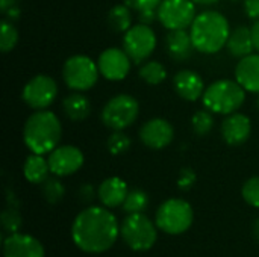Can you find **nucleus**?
Segmentation results:
<instances>
[{"mask_svg": "<svg viewBox=\"0 0 259 257\" xmlns=\"http://www.w3.org/2000/svg\"><path fill=\"white\" fill-rule=\"evenodd\" d=\"M120 236V224L108 208L90 206L73 221L71 238L76 247L90 254L108 251Z\"/></svg>", "mask_w": 259, "mask_h": 257, "instance_id": "obj_1", "label": "nucleus"}, {"mask_svg": "<svg viewBox=\"0 0 259 257\" xmlns=\"http://www.w3.org/2000/svg\"><path fill=\"white\" fill-rule=\"evenodd\" d=\"M62 126L56 114L52 111H35L24 123V145L35 155H49L61 142Z\"/></svg>", "mask_w": 259, "mask_h": 257, "instance_id": "obj_2", "label": "nucleus"}, {"mask_svg": "<svg viewBox=\"0 0 259 257\" xmlns=\"http://www.w3.org/2000/svg\"><path fill=\"white\" fill-rule=\"evenodd\" d=\"M190 35L196 52L214 55L226 47L231 35V26L228 18L219 11H205L196 15L190 26Z\"/></svg>", "mask_w": 259, "mask_h": 257, "instance_id": "obj_3", "label": "nucleus"}, {"mask_svg": "<svg viewBox=\"0 0 259 257\" xmlns=\"http://www.w3.org/2000/svg\"><path fill=\"white\" fill-rule=\"evenodd\" d=\"M246 100V89L231 79H220L206 86L202 103L212 114L229 115L237 112Z\"/></svg>", "mask_w": 259, "mask_h": 257, "instance_id": "obj_4", "label": "nucleus"}, {"mask_svg": "<svg viewBox=\"0 0 259 257\" xmlns=\"http://www.w3.org/2000/svg\"><path fill=\"white\" fill-rule=\"evenodd\" d=\"M194 221V212L188 201L182 198L165 200L156 211L155 223L167 235L185 233Z\"/></svg>", "mask_w": 259, "mask_h": 257, "instance_id": "obj_5", "label": "nucleus"}, {"mask_svg": "<svg viewBox=\"0 0 259 257\" xmlns=\"http://www.w3.org/2000/svg\"><path fill=\"white\" fill-rule=\"evenodd\" d=\"M156 227L144 214H129L120 226V235L131 250L147 251L158 239Z\"/></svg>", "mask_w": 259, "mask_h": 257, "instance_id": "obj_6", "label": "nucleus"}, {"mask_svg": "<svg viewBox=\"0 0 259 257\" xmlns=\"http://www.w3.org/2000/svg\"><path fill=\"white\" fill-rule=\"evenodd\" d=\"M140 114V105L135 97L129 94L114 95L102 109V123L111 130H124L131 127Z\"/></svg>", "mask_w": 259, "mask_h": 257, "instance_id": "obj_7", "label": "nucleus"}, {"mask_svg": "<svg viewBox=\"0 0 259 257\" xmlns=\"http://www.w3.org/2000/svg\"><path fill=\"white\" fill-rule=\"evenodd\" d=\"M99 65L85 55L70 56L62 67V79L65 85L77 92L91 89L99 80Z\"/></svg>", "mask_w": 259, "mask_h": 257, "instance_id": "obj_8", "label": "nucleus"}, {"mask_svg": "<svg viewBox=\"0 0 259 257\" xmlns=\"http://www.w3.org/2000/svg\"><path fill=\"white\" fill-rule=\"evenodd\" d=\"M156 48V33L149 24H135L123 36V50L134 64L144 62Z\"/></svg>", "mask_w": 259, "mask_h": 257, "instance_id": "obj_9", "label": "nucleus"}, {"mask_svg": "<svg viewBox=\"0 0 259 257\" xmlns=\"http://www.w3.org/2000/svg\"><path fill=\"white\" fill-rule=\"evenodd\" d=\"M56 97H58V83L53 77L47 74L33 76L21 91L23 101L35 111L47 109L55 101Z\"/></svg>", "mask_w": 259, "mask_h": 257, "instance_id": "obj_10", "label": "nucleus"}, {"mask_svg": "<svg viewBox=\"0 0 259 257\" xmlns=\"http://www.w3.org/2000/svg\"><path fill=\"white\" fill-rule=\"evenodd\" d=\"M196 15L193 0H162L158 6V20L168 30L190 27Z\"/></svg>", "mask_w": 259, "mask_h": 257, "instance_id": "obj_11", "label": "nucleus"}, {"mask_svg": "<svg viewBox=\"0 0 259 257\" xmlns=\"http://www.w3.org/2000/svg\"><path fill=\"white\" fill-rule=\"evenodd\" d=\"M50 173L58 177H67L77 173L83 165V153L74 145H58L52 153H49Z\"/></svg>", "mask_w": 259, "mask_h": 257, "instance_id": "obj_12", "label": "nucleus"}, {"mask_svg": "<svg viewBox=\"0 0 259 257\" xmlns=\"http://www.w3.org/2000/svg\"><path fill=\"white\" fill-rule=\"evenodd\" d=\"M131 64L132 59L129 55L118 47H109L103 50L97 59L100 74L111 82L123 80L131 71Z\"/></svg>", "mask_w": 259, "mask_h": 257, "instance_id": "obj_13", "label": "nucleus"}, {"mask_svg": "<svg viewBox=\"0 0 259 257\" xmlns=\"http://www.w3.org/2000/svg\"><path fill=\"white\" fill-rule=\"evenodd\" d=\"M138 136L146 147L152 150H162L171 144L175 129L164 118H152L141 126Z\"/></svg>", "mask_w": 259, "mask_h": 257, "instance_id": "obj_14", "label": "nucleus"}, {"mask_svg": "<svg viewBox=\"0 0 259 257\" xmlns=\"http://www.w3.org/2000/svg\"><path fill=\"white\" fill-rule=\"evenodd\" d=\"M41 242L26 233H11L3 242V257H44Z\"/></svg>", "mask_w": 259, "mask_h": 257, "instance_id": "obj_15", "label": "nucleus"}, {"mask_svg": "<svg viewBox=\"0 0 259 257\" xmlns=\"http://www.w3.org/2000/svg\"><path fill=\"white\" fill-rule=\"evenodd\" d=\"M252 133V121L247 115L234 112L226 115L222 121V136L228 145H241L244 144Z\"/></svg>", "mask_w": 259, "mask_h": 257, "instance_id": "obj_16", "label": "nucleus"}, {"mask_svg": "<svg viewBox=\"0 0 259 257\" xmlns=\"http://www.w3.org/2000/svg\"><path fill=\"white\" fill-rule=\"evenodd\" d=\"M173 86L178 95L187 101H196L203 97L206 89L202 76L193 70H181L173 77Z\"/></svg>", "mask_w": 259, "mask_h": 257, "instance_id": "obj_17", "label": "nucleus"}, {"mask_svg": "<svg viewBox=\"0 0 259 257\" xmlns=\"http://www.w3.org/2000/svg\"><path fill=\"white\" fill-rule=\"evenodd\" d=\"M165 50L167 55L176 62H185L191 59L196 47L193 44L190 32L187 29L170 30L165 36Z\"/></svg>", "mask_w": 259, "mask_h": 257, "instance_id": "obj_18", "label": "nucleus"}, {"mask_svg": "<svg viewBox=\"0 0 259 257\" xmlns=\"http://www.w3.org/2000/svg\"><path fill=\"white\" fill-rule=\"evenodd\" d=\"M235 80L246 91L259 94V53L240 59L235 67Z\"/></svg>", "mask_w": 259, "mask_h": 257, "instance_id": "obj_19", "label": "nucleus"}, {"mask_svg": "<svg viewBox=\"0 0 259 257\" xmlns=\"http://www.w3.org/2000/svg\"><path fill=\"white\" fill-rule=\"evenodd\" d=\"M127 192H129V189L123 179L108 177L100 183V186L97 189V197L105 208L112 209V208L123 206V203L127 197Z\"/></svg>", "mask_w": 259, "mask_h": 257, "instance_id": "obj_20", "label": "nucleus"}, {"mask_svg": "<svg viewBox=\"0 0 259 257\" xmlns=\"http://www.w3.org/2000/svg\"><path fill=\"white\" fill-rule=\"evenodd\" d=\"M228 53L234 58H246L253 53L255 45H253V38H252V30L247 26H237L235 29L231 30V35L226 42Z\"/></svg>", "mask_w": 259, "mask_h": 257, "instance_id": "obj_21", "label": "nucleus"}, {"mask_svg": "<svg viewBox=\"0 0 259 257\" xmlns=\"http://www.w3.org/2000/svg\"><path fill=\"white\" fill-rule=\"evenodd\" d=\"M62 109L68 120L83 121L91 114V101L80 92H73L62 100Z\"/></svg>", "mask_w": 259, "mask_h": 257, "instance_id": "obj_22", "label": "nucleus"}, {"mask_svg": "<svg viewBox=\"0 0 259 257\" xmlns=\"http://www.w3.org/2000/svg\"><path fill=\"white\" fill-rule=\"evenodd\" d=\"M50 173L49 161L44 158V155H35L32 153L23 165V174L29 183L41 185Z\"/></svg>", "mask_w": 259, "mask_h": 257, "instance_id": "obj_23", "label": "nucleus"}, {"mask_svg": "<svg viewBox=\"0 0 259 257\" xmlns=\"http://www.w3.org/2000/svg\"><path fill=\"white\" fill-rule=\"evenodd\" d=\"M108 24L114 32H127L132 27V9L126 3L112 6L108 12Z\"/></svg>", "mask_w": 259, "mask_h": 257, "instance_id": "obj_24", "label": "nucleus"}, {"mask_svg": "<svg viewBox=\"0 0 259 257\" xmlns=\"http://www.w3.org/2000/svg\"><path fill=\"white\" fill-rule=\"evenodd\" d=\"M138 76L149 85H159L167 79V70L158 61H147L140 67Z\"/></svg>", "mask_w": 259, "mask_h": 257, "instance_id": "obj_25", "label": "nucleus"}, {"mask_svg": "<svg viewBox=\"0 0 259 257\" xmlns=\"http://www.w3.org/2000/svg\"><path fill=\"white\" fill-rule=\"evenodd\" d=\"M41 194L49 204H58L65 195V188H64L62 182L58 179V176L47 177L41 183Z\"/></svg>", "mask_w": 259, "mask_h": 257, "instance_id": "obj_26", "label": "nucleus"}, {"mask_svg": "<svg viewBox=\"0 0 259 257\" xmlns=\"http://www.w3.org/2000/svg\"><path fill=\"white\" fill-rule=\"evenodd\" d=\"M149 204V195L141 189H132L123 203V209L127 214H143Z\"/></svg>", "mask_w": 259, "mask_h": 257, "instance_id": "obj_27", "label": "nucleus"}, {"mask_svg": "<svg viewBox=\"0 0 259 257\" xmlns=\"http://www.w3.org/2000/svg\"><path fill=\"white\" fill-rule=\"evenodd\" d=\"M191 127L193 132L197 136H206L211 133V130L214 129V117L212 112L205 109V111H197L193 117H191Z\"/></svg>", "mask_w": 259, "mask_h": 257, "instance_id": "obj_28", "label": "nucleus"}, {"mask_svg": "<svg viewBox=\"0 0 259 257\" xmlns=\"http://www.w3.org/2000/svg\"><path fill=\"white\" fill-rule=\"evenodd\" d=\"M18 42V32L12 21L3 20L0 27V50L3 53L11 52Z\"/></svg>", "mask_w": 259, "mask_h": 257, "instance_id": "obj_29", "label": "nucleus"}, {"mask_svg": "<svg viewBox=\"0 0 259 257\" xmlns=\"http://www.w3.org/2000/svg\"><path fill=\"white\" fill-rule=\"evenodd\" d=\"M131 144H132L131 138L123 130H114V133H111L106 141L108 151L114 156L124 155L131 148Z\"/></svg>", "mask_w": 259, "mask_h": 257, "instance_id": "obj_30", "label": "nucleus"}, {"mask_svg": "<svg viewBox=\"0 0 259 257\" xmlns=\"http://www.w3.org/2000/svg\"><path fill=\"white\" fill-rule=\"evenodd\" d=\"M21 215L18 212V204L17 203H11L8 204V208L3 211L2 214V226L6 232L9 233H17L18 229L21 227Z\"/></svg>", "mask_w": 259, "mask_h": 257, "instance_id": "obj_31", "label": "nucleus"}, {"mask_svg": "<svg viewBox=\"0 0 259 257\" xmlns=\"http://www.w3.org/2000/svg\"><path fill=\"white\" fill-rule=\"evenodd\" d=\"M243 198L247 204H250L252 208H258L259 209V176L256 177H250L241 189Z\"/></svg>", "mask_w": 259, "mask_h": 257, "instance_id": "obj_32", "label": "nucleus"}, {"mask_svg": "<svg viewBox=\"0 0 259 257\" xmlns=\"http://www.w3.org/2000/svg\"><path fill=\"white\" fill-rule=\"evenodd\" d=\"M196 183V173L191 168H182L178 179V188L181 191H190Z\"/></svg>", "mask_w": 259, "mask_h": 257, "instance_id": "obj_33", "label": "nucleus"}, {"mask_svg": "<svg viewBox=\"0 0 259 257\" xmlns=\"http://www.w3.org/2000/svg\"><path fill=\"white\" fill-rule=\"evenodd\" d=\"M162 0H124V3L137 12H143V11H153L158 9V6L161 5Z\"/></svg>", "mask_w": 259, "mask_h": 257, "instance_id": "obj_34", "label": "nucleus"}, {"mask_svg": "<svg viewBox=\"0 0 259 257\" xmlns=\"http://www.w3.org/2000/svg\"><path fill=\"white\" fill-rule=\"evenodd\" d=\"M79 198L82 203H91L94 198H96V189L93 185L87 183V185H82L80 189H79Z\"/></svg>", "mask_w": 259, "mask_h": 257, "instance_id": "obj_35", "label": "nucleus"}, {"mask_svg": "<svg viewBox=\"0 0 259 257\" xmlns=\"http://www.w3.org/2000/svg\"><path fill=\"white\" fill-rule=\"evenodd\" d=\"M244 11L249 18L259 20V0H244Z\"/></svg>", "mask_w": 259, "mask_h": 257, "instance_id": "obj_36", "label": "nucleus"}, {"mask_svg": "<svg viewBox=\"0 0 259 257\" xmlns=\"http://www.w3.org/2000/svg\"><path fill=\"white\" fill-rule=\"evenodd\" d=\"M138 18H140V23L143 24H153L156 20H158V9H153V11H143V12H138Z\"/></svg>", "mask_w": 259, "mask_h": 257, "instance_id": "obj_37", "label": "nucleus"}, {"mask_svg": "<svg viewBox=\"0 0 259 257\" xmlns=\"http://www.w3.org/2000/svg\"><path fill=\"white\" fill-rule=\"evenodd\" d=\"M250 30H252V38H253V45H255V50H256V52L259 53V20H256V21L252 24Z\"/></svg>", "mask_w": 259, "mask_h": 257, "instance_id": "obj_38", "label": "nucleus"}, {"mask_svg": "<svg viewBox=\"0 0 259 257\" xmlns=\"http://www.w3.org/2000/svg\"><path fill=\"white\" fill-rule=\"evenodd\" d=\"M5 15H6V18L9 20V21H12L14 23V20H17L18 17H20V8L17 6V5H14V6H11L6 12H3Z\"/></svg>", "mask_w": 259, "mask_h": 257, "instance_id": "obj_39", "label": "nucleus"}, {"mask_svg": "<svg viewBox=\"0 0 259 257\" xmlns=\"http://www.w3.org/2000/svg\"><path fill=\"white\" fill-rule=\"evenodd\" d=\"M14 5H17L15 0H0V9H2V12H6Z\"/></svg>", "mask_w": 259, "mask_h": 257, "instance_id": "obj_40", "label": "nucleus"}, {"mask_svg": "<svg viewBox=\"0 0 259 257\" xmlns=\"http://www.w3.org/2000/svg\"><path fill=\"white\" fill-rule=\"evenodd\" d=\"M196 5H203V6H209V5H214L217 3L219 0H193Z\"/></svg>", "mask_w": 259, "mask_h": 257, "instance_id": "obj_41", "label": "nucleus"}, {"mask_svg": "<svg viewBox=\"0 0 259 257\" xmlns=\"http://www.w3.org/2000/svg\"><path fill=\"white\" fill-rule=\"evenodd\" d=\"M253 236L256 238V241H259V218L253 223Z\"/></svg>", "mask_w": 259, "mask_h": 257, "instance_id": "obj_42", "label": "nucleus"}, {"mask_svg": "<svg viewBox=\"0 0 259 257\" xmlns=\"http://www.w3.org/2000/svg\"><path fill=\"white\" fill-rule=\"evenodd\" d=\"M256 106H258V109H259V97H258V100H256Z\"/></svg>", "mask_w": 259, "mask_h": 257, "instance_id": "obj_43", "label": "nucleus"}, {"mask_svg": "<svg viewBox=\"0 0 259 257\" xmlns=\"http://www.w3.org/2000/svg\"><path fill=\"white\" fill-rule=\"evenodd\" d=\"M232 2H238V0H232Z\"/></svg>", "mask_w": 259, "mask_h": 257, "instance_id": "obj_44", "label": "nucleus"}]
</instances>
